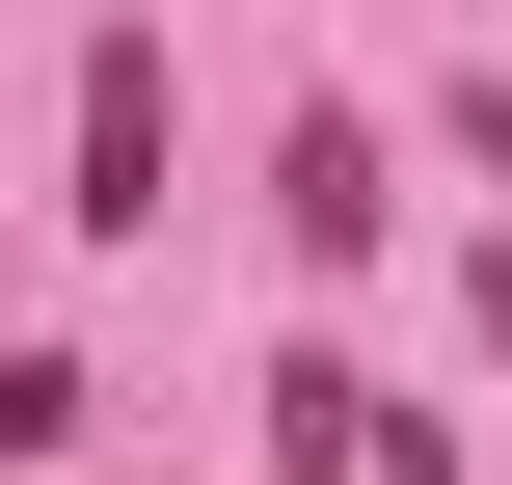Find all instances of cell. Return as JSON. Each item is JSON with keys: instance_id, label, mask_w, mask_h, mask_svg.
<instances>
[{"instance_id": "6da1fadb", "label": "cell", "mask_w": 512, "mask_h": 485, "mask_svg": "<svg viewBox=\"0 0 512 485\" xmlns=\"http://www.w3.org/2000/svg\"><path fill=\"white\" fill-rule=\"evenodd\" d=\"M81 243H162V27L81 54Z\"/></svg>"}, {"instance_id": "7a4b0ae2", "label": "cell", "mask_w": 512, "mask_h": 485, "mask_svg": "<svg viewBox=\"0 0 512 485\" xmlns=\"http://www.w3.org/2000/svg\"><path fill=\"white\" fill-rule=\"evenodd\" d=\"M270 459L351 485V459H378V378H351V351H270Z\"/></svg>"}, {"instance_id": "3957f363", "label": "cell", "mask_w": 512, "mask_h": 485, "mask_svg": "<svg viewBox=\"0 0 512 485\" xmlns=\"http://www.w3.org/2000/svg\"><path fill=\"white\" fill-rule=\"evenodd\" d=\"M297 243H324V270L378 243V135H351V108H297Z\"/></svg>"}, {"instance_id": "277c9868", "label": "cell", "mask_w": 512, "mask_h": 485, "mask_svg": "<svg viewBox=\"0 0 512 485\" xmlns=\"http://www.w3.org/2000/svg\"><path fill=\"white\" fill-rule=\"evenodd\" d=\"M486 351H512V243H486Z\"/></svg>"}]
</instances>
